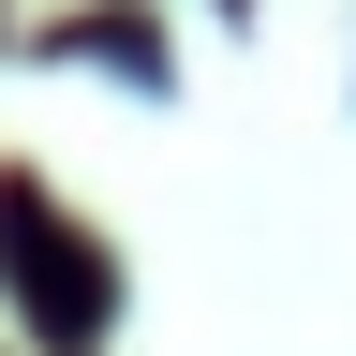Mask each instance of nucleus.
I'll return each instance as SVG.
<instances>
[{
    "instance_id": "1",
    "label": "nucleus",
    "mask_w": 356,
    "mask_h": 356,
    "mask_svg": "<svg viewBox=\"0 0 356 356\" xmlns=\"http://www.w3.org/2000/svg\"><path fill=\"white\" fill-rule=\"evenodd\" d=\"M0 282H15V312H30L60 356L104 341V312H119V267L89 252L60 208H44V178H0Z\"/></svg>"
}]
</instances>
